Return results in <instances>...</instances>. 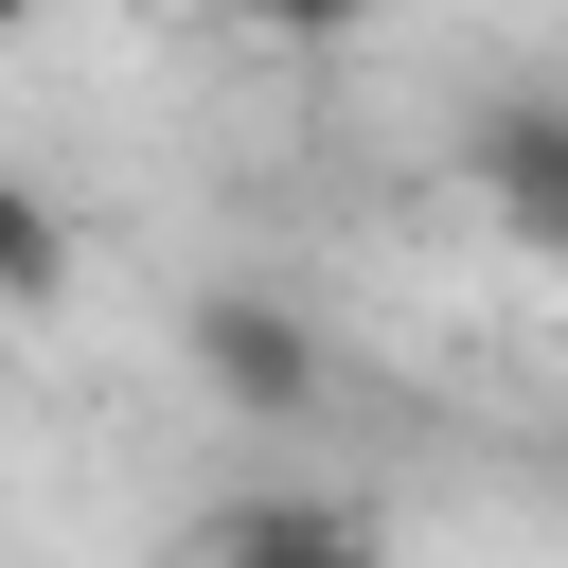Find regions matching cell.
Instances as JSON below:
<instances>
[{
  "mask_svg": "<svg viewBox=\"0 0 568 568\" xmlns=\"http://www.w3.org/2000/svg\"><path fill=\"white\" fill-rule=\"evenodd\" d=\"M178 568H390V532H373V497H320V479H266V497L195 515V532H178Z\"/></svg>",
  "mask_w": 568,
  "mask_h": 568,
  "instance_id": "obj_3",
  "label": "cell"
},
{
  "mask_svg": "<svg viewBox=\"0 0 568 568\" xmlns=\"http://www.w3.org/2000/svg\"><path fill=\"white\" fill-rule=\"evenodd\" d=\"M0 302H18V320L71 302V195H53V178H0Z\"/></svg>",
  "mask_w": 568,
  "mask_h": 568,
  "instance_id": "obj_4",
  "label": "cell"
},
{
  "mask_svg": "<svg viewBox=\"0 0 568 568\" xmlns=\"http://www.w3.org/2000/svg\"><path fill=\"white\" fill-rule=\"evenodd\" d=\"M178 373H195L231 426H320V408H337V355H320V320H302L284 284H248V266L178 302Z\"/></svg>",
  "mask_w": 568,
  "mask_h": 568,
  "instance_id": "obj_1",
  "label": "cell"
},
{
  "mask_svg": "<svg viewBox=\"0 0 568 568\" xmlns=\"http://www.w3.org/2000/svg\"><path fill=\"white\" fill-rule=\"evenodd\" d=\"M462 195H479L497 248L568 266V89H479L462 106Z\"/></svg>",
  "mask_w": 568,
  "mask_h": 568,
  "instance_id": "obj_2",
  "label": "cell"
},
{
  "mask_svg": "<svg viewBox=\"0 0 568 568\" xmlns=\"http://www.w3.org/2000/svg\"><path fill=\"white\" fill-rule=\"evenodd\" d=\"M213 18H231V36H266V53H337L373 0H213Z\"/></svg>",
  "mask_w": 568,
  "mask_h": 568,
  "instance_id": "obj_5",
  "label": "cell"
}]
</instances>
